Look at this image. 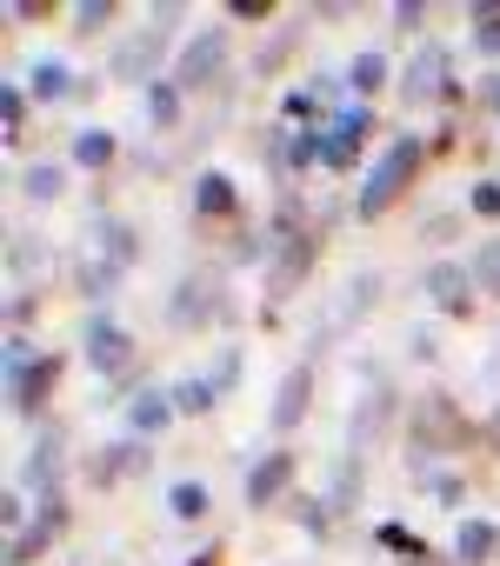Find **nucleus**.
Masks as SVG:
<instances>
[{"instance_id":"nucleus-1","label":"nucleus","mask_w":500,"mask_h":566,"mask_svg":"<svg viewBox=\"0 0 500 566\" xmlns=\"http://www.w3.org/2000/svg\"><path fill=\"white\" fill-rule=\"evenodd\" d=\"M414 167H420V134H400V140L367 167V180H361V200H354V207H361V220H374V213L407 187V174H414Z\"/></svg>"},{"instance_id":"nucleus-2","label":"nucleus","mask_w":500,"mask_h":566,"mask_svg":"<svg viewBox=\"0 0 500 566\" xmlns=\"http://www.w3.org/2000/svg\"><path fill=\"white\" fill-rule=\"evenodd\" d=\"M81 347H87L94 374H127V367H134V334H127L114 314H87V321H81Z\"/></svg>"},{"instance_id":"nucleus-3","label":"nucleus","mask_w":500,"mask_h":566,"mask_svg":"<svg viewBox=\"0 0 500 566\" xmlns=\"http://www.w3.org/2000/svg\"><path fill=\"white\" fill-rule=\"evenodd\" d=\"M400 94H407V101H440V94H454V54H447L440 41H420L414 61H407V74H400Z\"/></svg>"},{"instance_id":"nucleus-4","label":"nucleus","mask_w":500,"mask_h":566,"mask_svg":"<svg viewBox=\"0 0 500 566\" xmlns=\"http://www.w3.org/2000/svg\"><path fill=\"white\" fill-rule=\"evenodd\" d=\"M207 314H220V280L207 266H187V280H174V294H167V321L174 327H200Z\"/></svg>"},{"instance_id":"nucleus-5","label":"nucleus","mask_w":500,"mask_h":566,"mask_svg":"<svg viewBox=\"0 0 500 566\" xmlns=\"http://www.w3.org/2000/svg\"><path fill=\"white\" fill-rule=\"evenodd\" d=\"M220 61H227V34H220V28H200V34L180 48L174 81H180V87H200V81H213V74H220Z\"/></svg>"},{"instance_id":"nucleus-6","label":"nucleus","mask_w":500,"mask_h":566,"mask_svg":"<svg viewBox=\"0 0 500 566\" xmlns=\"http://www.w3.org/2000/svg\"><path fill=\"white\" fill-rule=\"evenodd\" d=\"M314 140H321V160H327V167H347V160L361 154V140H367V107H341Z\"/></svg>"},{"instance_id":"nucleus-7","label":"nucleus","mask_w":500,"mask_h":566,"mask_svg":"<svg viewBox=\"0 0 500 566\" xmlns=\"http://www.w3.org/2000/svg\"><path fill=\"white\" fill-rule=\"evenodd\" d=\"M160 34H167L160 21H147L140 34H127V41L114 48L107 74H114V81H147V74H154V54H160Z\"/></svg>"},{"instance_id":"nucleus-8","label":"nucleus","mask_w":500,"mask_h":566,"mask_svg":"<svg viewBox=\"0 0 500 566\" xmlns=\"http://www.w3.org/2000/svg\"><path fill=\"white\" fill-rule=\"evenodd\" d=\"M308 400H314V367H294L288 380H281V394H274V433H294L301 427V413H308Z\"/></svg>"},{"instance_id":"nucleus-9","label":"nucleus","mask_w":500,"mask_h":566,"mask_svg":"<svg viewBox=\"0 0 500 566\" xmlns=\"http://www.w3.org/2000/svg\"><path fill=\"white\" fill-rule=\"evenodd\" d=\"M61 447H67V433H61V427H41V440H34V453H28V467H21V480H28L41 500H54V467H61Z\"/></svg>"},{"instance_id":"nucleus-10","label":"nucleus","mask_w":500,"mask_h":566,"mask_svg":"<svg viewBox=\"0 0 500 566\" xmlns=\"http://www.w3.org/2000/svg\"><path fill=\"white\" fill-rule=\"evenodd\" d=\"M54 526H61V493H54V500H41V520H34L28 533H14V539H8V566H28V559L54 539Z\"/></svg>"},{"instance_id":"nucleus-11","label":"nucleus","mask_w":500,"mask_h":566,"mask_svg":"<svg viewBox=\"0 0 500 566\" xmlns=\"http://www.w3.org/2000/svg\"><path fill=\"white\" fill-rule=\"evenodd\" d=\"M493 546H500V526H493V520H460V526H454V559H460V566H487Z\"/></svg>"},{"instance_id":"nucleus-12","label":"nucleus","mask_w":500,"mask_h":566,"mask_svg":"<svg viewBox=\"0 0 500 566\" xmlns=\"http://www.w3.org/2000/svg\"><path fill=\"white\" fill-rule=\"evenodd\" d=\"M288 473H294V460H288V453H261V460H254V473H247V506H268V500H281Z\"/></svg>"},{"instance_id":"nucleus-13","label":"nucleus","mask_w":500,"mask_h":566,"mask_svg":"<svg viewBox=\"0 0 500 566\" xmlns=\"http://www.w3.org/2000/svg\"><path fill=\"white\" fill-rule=\"evenodd\" d=\"M54 374H61V360H34L21 380H8V400H14V413H41V400H48Z\"/></svg>"},{"instance_id":"nucleus-14","label":"nucleus","mask_w":500,"mask_h":566,"mask_svg":"<svg viewBox=\"0 0 500 566\" xmlns=\"http://www.w3.org/2000/svg\"><path fill=\"white\" fill-rule=\"evenodd\" d=\"M140 467H147V440H134V433H127V440L101 447V460H94V480H101V486H114L121 473H140Z\"/></svg>"},{"instance_id":"nucleus-15","label":"nucleus","mask_w":500,"mask_h":566,"mask_svg":"<svg viewBox=\"0 0 500 566\" xmlns=\"http://www.w3.org/2000/svg\"><path fill=\"white\" fill-rule=\"evenodd\" d=\"M374 294H381V273H354L347 287H341V301H334V321H347V327H354V321L374 307Z\"/></svg>"},{"instance_id":"nucleus-16","label":"nucleus","mask_w":500,"mask_h":566,"mask_svg":"<svg viewBox=\"0 0 500 566\" xmlns=\"http://www.w3.org/2000/svg\"><path fill=\"white\" fill-rule=\"evenodd\" d=\"M427 294H434L447 314H460V307H467V266H454V260L434 266V273H427Z\"/></svg>"},{"instance_id":"nucleus-17","label":"nucleus","mask_w":500,"mask_h":566,"mask_svg":"<svg viewBox=\"0 0 500 566\" xmlns=\"http://www.w3.org/2000/svg\"><path fill=\"white\" fill-rule=\"evenodd\" d=\"M194 207H200L207 220H227V213H233V180H227V174H200V180H194Z\"/></svg>"},{"instance_id":"nucleus-18","label":"nucleus","mask_w":500,"mask_h":566,"mask_svg":"<svg viewBox=\"0 0 500 566\" xmlns=\"http://www.w3.org/2000/svg\"><path fill=\"white\" fill-rule=\"evenodd\" d=\"M167 407H174V400H160V394H147V387H140V394H134V407H127V427L147 440V433H160V427H167Z\"/></svg>"},{"instance_id":"nucleus-19","label":"nucleus","mask_w":500,"mask_h":566,"mask_svg":"<svg viewBox=\"0 0 500 566\" xmlns=\"http://www.w3.org/2000/svg\"><path fill=\"white\" fill-rule=\"evenodd\" d=\"M381 413H387V380L374 374V380H367V400H361V413H354V447L381 433Z\"/></svg>"},{"instance_id":"nucleus-20","label":"nucleus","mask_w":500,"mask_h":566,"mask_svg":"<svg viewBox=\"0 0 500 566\" xmlns=\"http://www.w3.org/2000/svg\"><path fill=\"white\" fill-rule=\"evenodd\" d=\"M74 160H81V167H107V160H114V134H107V127H81V134H74Z\"/></svg>"},{"instance_id":"nucleus-21","label":"nucleus","mask_w":500,"mask_h":566,"mask_svg":"<svg viewBox=\"0 0 500 566\" xmlns=\"http://www.w3.org/2000/svg\"><path fill=\"white\" fill-rule=\"evenodd\" d=\"M354 493H361V460L347 453V460L334 467V486H327V513H341V506H354Z\"/></svg>"},{"instance_id":"nucleus-22","label":"nucleus","mask_w":500,"mask_h":566,"mask_svg":"<svg viewBox=\"0 0 500 566\" xmlns=\"http://www.w3.org/2000/svg\"><path fill=\"white\" fill-rule=\"evenodd\" d=\"M434 440H460V427H447V400L420 407V447H434Z\"/></svg>"},{"instance_id":"nucleus-23","label":"nucleus","mask_w":500,"mask_h":566,"mask_svg":"<svg viewBox=\"0 0 500 566\" xmlns=\"http://www.w3.org/2000/svg\"><path fill=\"white\" fill-rule=\"evenodd\" d=\"M473 41H480V54H500V8H493V0L473 8Z\"/></svg>"},{"instance_id":"nucleus-24","label":"nucleus","mask_w":500,"mask_h":566,"mask_svg":"<svg viewBox=\"0 0 500 566\" xmlns=\"http://www.w3.org/2000/svg\"><path fill=\"white\" fill-rule=\"evenodd\" d=\"M147 114L154 120H174L180 114V81H147Z\"/></svg>"},{"instance_id":"nucleus-25","label":"nucleus","mask_w":500,"mask_h":566,"mask_svg":"<svg viewBox=\"0 0 500 566\" xmlns=\"http://www.w3.org/2000/svg\"><path fill=\"white\" fill-rule=\"evenodd\" d=\"M213 394H220V387H213V380H180V387H174V394H167V400H174V407H180V413H200V407H213Z\"/></svg>"},{"instance_id":"nucleus-26","label":"nucleus","mask_w":500,"mask_h":566,"mask_svg":"<svg viewBox=\"0 0 500 566\" xmlns=\"http://www.w3.org/2000/svg\"><path fill=\"white\" fill-rule=\"evenodd\" d=\"M167 506H174L180 520H194V513H207V486H200V480H174V493H167Z\"/></svg>"},{"instance_id":"nucleus-27","label":"nucleus","mask_w":500,"mask_h":566,"mask_svg":"<svg viewBox=\"0 0 500 566\" xmlns=\"http://www.w3.org/2000/svg\"><path fill=\"white\" fill-rule=\"evenodd\" d=\"M21 187H28L34 200H54V193H61V167H48V160H34V167L21 174Z\"/></svg>"},{"instance_id":"nucleus-28","label":"nucleus","mask_w":500,"mask_h":566,"mask_svg":"<svg viewBox=\"0 0 500 566\" xmlns=\"http://www.w3.org/2000/svg\"><path fill=\"white\" fill-rule=\"evenodd\" d=\"M301 266H308V240H288V247H281V260H274V294L288 287V280H294Z\"/></svg>"},{"instance_id":"nucleus-29","label":"nucleus","mask_w":500,"mask_h":566,"mask_svg":"<svg viewBox=\"0 0 500 566\" xmlns=\"http://www.w3.org/2000/svg\"><path fill=\"white\" fill-rule=\"evenodd\" d=\"M34 94H74V74H67L61 61H41V67H34Z\"/></svg>"},{"instance_id":"nucleus-30","label":"nucleus","mask_w":500,"mask_h":566,"mask_svg":"<svg viewBox=\"0 0 500 566\" xmlns=\"http://www.w3.org/2000/svg\"><path fill=\"white\" fill-rule=\"evenodd\" d=\"M381 74H387V61H381V48H367V54L354 61V87L367 94V87H381Z\"/></svg>"},{"instance_id":"nucleus-31","label":"nucleus","mask_w":500,"mask_h":566,"mask_svg":"<svg viewBox=\"0 0 500 566\" xmlns=\"http://www.w3.org/2000/svg\"><path fill=\"white\" fill-rule=\"evenodd\" d=\"M107 21H114L107 0H87V8H74V34H94V28H107Z\"/></svg>"},{"instance_id":"nucleus-32","label":"nucleus","mask_w":500,"mask_h":566,"mask_svg":"<svg viewBox=\"0 0 500 566\" xmlns=\"http://www.w3.org/2000/svg\"><path fill=\"white\" fill-rule=\"evenodd\" d=\"M288 48H294V28H281V34L254 54V67H261V74H268V67H281V61H288Z\"/></svg>"},{"instance_id":"nucleus-33","label":"nucleus","mask_w":500,"mask_h":566,"mask_svg":"<svg viewBox=\"0 0 500 566\" xmlns=\"http://www.w3.org/2000/svg\"><path fill=\"white\" fill-rule=\"evenodd\" d=\"M467 207H473V213H500V180H473Z\"/></svg>"},{"instance_id":"nucleus-34","label":"nucleus","mask_w":500,"mask_h":566,"mask_svg":"<svg viewBox=\"0 0 500 566\" xmlns=\"http://www.w3.org/2000/svg\"><path fill=\"white\" fill-rule=\"evenodd\" d=\"M374 539H381V546H394V553H414V533H407L400 520H387V526H374Z\"/></svg>"},{"instance_id":"nucleus-35","label":"nucleus","mask_w":500,"mask_h":566,"mask_svg":"<svg viewBox=\"0 0 500 566\" xmlns=\"http://www.w3.org/2000/svg\"><path fill=\"white\" fill-rule=\"evenodd\" d=\"M233 374H240V354H233V347H227V354H220V360H213V374H207V380H213V387H233Z\"/></svg>"},{"instance_id":"nucleus-36","label":"nucleus","mask_w":500,"mask_h":566,"mask_svg":"<svg viewBox=\"0 0 500 566\" xmlns=\"http://www.w3.org/2000/svg\"><path fill=\"white\" fill-rule=\"evenodd\" d=\"M460 493H467V480H460V473H434V500H447V506H454Z\"/></svg>"},{"instance_id":"nucleus-37","label":"nucleus","mask_w":500,"mask_h":566,"mask_svg":"<svg viewBox=\"0 0 500 566\" xmlns=\"http://www.w3.org/2000/svg\"><path fill=\"white\" fill-rule=\"evenodd\" d=\"M0 114H8V127L21 120V87H14V81H8V87H0Z\"/></svg>"},{"instance_id":"nucleus-38","label":"nucleus","mask_w":500,"mask_h":566,"mask_svg":"<svg viewBox=\"0 0 500 566\" xmlns=\"http://www.w3.org/2000/svg\"><path fill=\"white\" fill-rule=\"evenodd\" d=\"M194 566H213V553H200V559H194Z\"/></svg>"},{"instance_id":"nucleus-39","label":"nucleus","mask_w":500,"mask_h":566,"mask_svg":"<svg viewBox=\"0 0 500 566\" xmlns=\"http://www.w3.org/2000/svg\"><path fill=\"white\" fill-rule=\"evenodd\" d=\"M493 440H500V420H493Z\"/></svg>"}]
</instances>
